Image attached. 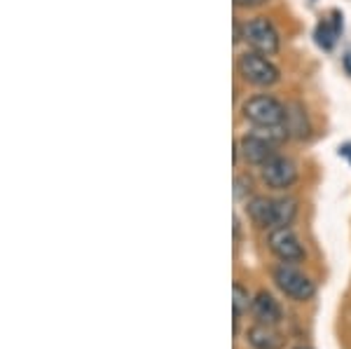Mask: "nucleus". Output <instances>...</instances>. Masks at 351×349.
Instances as JSON below:
<instances>
[{
    "instance_id": "obj_1",
    "label": "nucleus",
    "mask_w": 351,
    "mask_h": 349,
    "mask_svg": "<svg viewBox=\"0 0 351 349\" xmlns=\"http://www.w3.org/2000/svg\"><path fill=\"white\" fill-rule=\"evenodd\" d=\"M241 115L253 127H279L286 125V104L271 94H256L243 101Z\"/></svg>"
},
{
    "instance_id": "obj_2",
    "label": "nucleus",
    "mask_w": 351,
    "mask_h": 349,
    "mask_svg": "<svg viewBox=\"0 0 351 349\" xmlns=\"http://www.w3.org/2000/svg\"><path fill=\"white\" fill-rule=\"evenodd\" d=\"M237 73L241 75V80L253 87H271L281 80V73L271 64L269 56L260 52H243L237 59Z\"/></svg>"
},
{
    "instance_id": "obj_3",
    "label": "nucleus",
    "mask_w": 351,
    "mask_h": 349,
    "mask_svg": "<svg viewBox=\"0 0 351 349\" xmlns=\"http://www.w3.org/2000/svg\"><path fill=\"white\" fill-rule=\"evenodd\" d=\"M243 40H246V45L253 52H260L265 56H274L281 49V36L267 16H256V19L246 21Z\"/></svg>"
},
{
    "instance_id": "obj_4",
    "label": "nucleus",
    "mask_w": 351,
    "mask_h": 349,
    "mask_svg": "<svg viewBox=\"0 0 351 349\" xmlns=\"http://www.w3.org/2000/svg\"><path fill=\"white\" fill-rule=\"evenodd\" d=\"M274 277V284L279 286L284 293L291 298V300L298 302H307L316 296V284L311 281L307 274H302L300 269H295L291 263H281V265L274 267L271 272Z\"/></svg>"
},
{
    "instance_id": "obj_5",
    "label": "nucleus",
    "mask_w": 351,
    "mask_h": 349,
    "mask_svg": "<svg viewBox=\"0 0 351 349\" xmlns=\"http://www.w3.org/2000/svg\"><path fill=\"white\" fill-rule=\"evenodd\" d=\"M260 176L271 190H288L298 183V165L291 157L276 153L260 167Z\"/></svg>"
},
{
    "instance_id": "obj_6",
    "label": "nucleus",
    "mask_w": 351,
    "mask_h": 349,
    "mask_svg": "<svg viewBox=\"0 0 351 349\" xmlns=\"http://www.w3.org/2000/svg\"><path fill=\"white\" fill-rule=\"evenodd\" d=\"M267 246H269V251L274 253V256L279 258L281 263H300V261H304V246H302V241H300L298 234L293 232L291 225H288V228L269 230Z\"/></svg>"
},
{
    "instance_id": "obj_7",
    "label": "nucleus",
    "mask_w": 351,
    "mask_h": 349,
    "mask_svg": "<svg viewBox=\"0 0 351 349\" xmlns=\"http://www.w3.org/2000/svg\"><path fill=\"white\" fill-rule=\"evenodd\" d=\"M239 155H243V160H246L248 165L263 167L269 157L276 155V145L269 143L267 139L260 136L256 132H248V134H243L234 145V157H239Z\"/></svg>"
},
{
    "instance_id": "obj_8",
    "label": "nucleus",
    "mask_w": 351,
    "mask_h": 349,
    "mask_svg": "<svg viewBox=\"0 0 351 349\" xmlns=\"http://www.w3.org/2000/svg\"><path fill=\"white\" fill-rule=\"evenodd\" d=\"M251 312H253V317H256V322L265 326H279L281 319H284V309H281L279 300L271 293H267V291H260V293L253 298Z\"/></svg>"
},
{
    "instance_id": "obj_9",
    "label": "nucleus",
    "mask_w": 351,
    "mask_h": 349,
    "mask_svg": "<svg viewBox=\"0 0 351 349\" xmlns=\"http://www.w3.org/2000/svg\"><path fill=\"white\" fill-rule=\"evenodd\" d=\"M246 211L256 228L274 230L276 213H274V200L271 197H251L246 204Z\"/></svg>"
},
{
    "instance_id": "obj_10",
    "label": "nucleus",
    "mask_w": 351,
    "mask_h": 349,
    "mask_svg": "<svg viewBox=\"0 0 351 349\" xmlns=\"http://www.w3.org/2000/svg\"><path fill=\"white\" fill-rule=\"evenodd\" d=\"M246 340L253 349H284L286 345L284 335L274 326H265V324L251 326L246 333Z\"/></svg>"
},
{
    "instance_id": "obj_11",
    "label": "nucleus",
    "mask_w": 351,
    "mask_h": 349,
    "mask_svg": "<svg viewBox=\"0 0 351 349\" xmlns=\"http://www.w3.org/2000/svg\"><path fill=\"white\" fill-rule=\"evenodd\" d=\"M286 129L291 139H307L311 127L307 120V110L302 104H288L286 106Z\"/></svg>"
},
{
    "instance_id": "obj_12",
    "label": "nucleus",
    "mask_w": 351,
    "mask_h": 349,
    "mask_svg": "<svg viewBox=\"0 0 351 349\" xmlns=\"http://www.w3.org/2000/svg\"><path fill=\"white\" fill-rule=\"evenodd\" d=\"M339 31H342V19H339L337 12L332 14V19L321 21V24L316 26V43H319V47L332 49V45L337 43Z\"/></svg>"
},
{
    "instance_id": "obj_13",
    "label": "nucleus",
    "mask_w": 351,
    "mask_h": 349,
    "mask_svg": "<svg viewBox=\"0 0 351 349\" xmlns=\"http://www.w3.org/2000/svg\"><path fill=\"white\" fill-rule=\"evenodd\" d=\"M274 213H276L274 228H288V225H293L298 216V200H293V197H276Z\"/></svg>"
},
{
    "instance_id": "obj_14",
    "label": "nucleus",
    "mask_w": 351,
    "mask_h": 349,
    "mask_svg": "<svg viewBox=\"0 0 351 349\" xmlns=\"http://www.w3.org/2000/svg\"><path fill=\"white\" fill-rule=\"evenodd\" d=\"M253 305V298L248 296V289H243L239 281H234V286H232V309H234V328H237V322H239V317L243 312H248Z\"/></svg>"
},
{
    "instance_id": "obj_15",
    "label": "nucleus",
    "mask_w": 351,
    "mask_h": 349,
    "mask_svg": "<svg viewBox=\"0 0 351 349\" xmlns=\"http://www.w3.org/2000/svg\"><path fill=\"white\" fill-rule=\"evenodd\" d=\"M253 193V181L248 176H237L234 178V197L237 200H243Z\"/></svg>"
},
{
    "instance_id": "obj_16",
    "label": "nucleus",
    "mask_w": 351,
    "mask_h": 349,
    "mask_svg": "<svg viewBox=\"0 0 351 349\" xmlns=\"http://www.w3.org/2000/svg\"><path fill=\"white\" fill-rule=\"evenodd\" d=\"M267 0H234L237 8H260V5H265Z\"/></svg>"
},
{
    "instance_id": "obj_17",
    "label": "nucleus",
    "mask_w": 351,
    "mask_h": 349,
    "mask_svg": "<svg viewBox=\"0 0 351 349\" xmlns=\"http://www.w3.org/2000/svg\"><path fill=\"white\" fill-rule=\"evenodd\" d=\"M298 349H307V347H298Z\"/></svg>"
}]
</instances>
